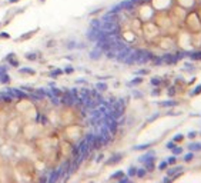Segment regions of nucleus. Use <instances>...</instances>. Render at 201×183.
Here are the masks:
<instances>
[{
    "label": "nucleus",
    "mask_w": 201,
    "mask_h": 183,
    "mask_svg": "<svg viewBox=\"0 0 201 183\" xmlns=\"http://www.w3.org/2000/svg\"><path fill=\"white\" fill-rule=\"evenodd\" d=\"M183 26H184V29H185L187 32H190L191 34H192V33H200V32H201V20H200L197 12H190V13H187Z\"/></svg>",
    "instance_id": "f257e3e1"
},
{
    "label": "nucleus",
    "mask_w": 201,
    "mask_h": 183,
    "mask_svg": "<svg viewBox=\"0 0 201 183\" xmlns=\"http://www.w3.org/2000/svg\"><path fill=\"white\" fill-rule=\"evenodd\" d=\"M141 33L146 36L147 40H157L161 30L160 27L156 25V23H151V22H144L143 26H141Z\"/></svg>",
    "instance_id": "f03ea898"
},
{
    "label": "nucleus",
    "mask_w": 201,
    "mask_h": 183,
    "mask_svg": "<svg viewBox=\"0 0 201 183\" xmlns=\"http://www.w3.org/2000/svg\"><path fill=\"white\" fill-rule=\"evenodd\" d=\"M185 15H187V10H185V9H183V7H180V6H177V5H175V6L171 9V12L168 13V16H170L171 22H173V23H174V26H177V27L183 26L184 19H185Z\"/></svg>",
    "instance_id": "7ed1b4c3"
},
{
    "label": "nucleus",
    "mask_w": 201,
    "mask_h": 183,
    "mask_svg": "<svg viewBox=\"0 0 201 183\" xmlns=\"http://www.w3.org/2000/svg\"><path fill=\"white\" fill-rule=\"evenodd\" d=\"M177 44L181 47V49H192V39H191V33L187 32L185 29L184 30H180L177 32Z\"/></svg>",
    "instance_id": "20e7f679"
},
{
    "label": "nucleus",
    "mask_w": 201,
    "mask_h": 183,
    "mask_svg": "<svg viewBox=\"0 0 201 183\" xmlns=\"http://www.w3.org/2000/svg\"><path fill=\"white\" fill-rule=\"evenodd\" d=\"M137 16L140 22H150L154 16V9L151 7V5H143L137 10Z\"/></svg>",
    "instance_id": "39448f33"
},
{
    "label": "nucleus",
    "mask_w": 201,
    "mask_h": 183,
    "mask_svg": "<svg viewBox=\"0 0 201 183\" xmlns=\"http://www.w3.org/2000/svg\"><path fill=\"white\" fill-rule=\"evenodd\" d=\"M157 43L161 49H171L175 44V39L171 34H164V36H158Z\"/></svg>",
    "instance_id": "423d86ee"
},
{
    "label": "nucleus",
    "mask_w": 201,
    "mask_h": 183,
    "mask_svg": "<svg viewBox=\"0 0 201 183\" xmlns=\"http://www.w3.org/2000/svg\"><path fill=\"white\" fill-rule=\"evenodd\" d=\"M151 7L157 12H165L171 7L173 0H151Z\"/></svg>",
    "instance_id": "0eeeda50"
},
{
    "label": "nucleus",
    "mask_w": 201,
    "mask_h": 183,
    "mask_svg": "<svg viewBox=\"0 0 201 183\" xmlns=\"http://www.w3.org/2000/svg\"><path fill=\"white\" fill-rule=\"evenodd\" d=\"M195 3H197V0H175V5L183 7V9H185V10L192 9L195 6Z\"/></svg>",
    "instance_id": "6e6552de"
},
{
    "label": "nucleus",
    "mask_w": 201,
    "mask_h": 183,
    "mask_svg": "<svg viewBox=\"0 0 201 183\" xmlns=\"http://www.w3.org/2000/svg\"><path fill=\"white\" fill-rule=\"evenodd\" d=\"M197 15H198L200 20H201V5H200V7H198V10H197Z\"/></svg>",
    "instance_id": "1a4fd4ad"
},
{
    "label": "nucleus",
    "mask_w": 201,
    "mask_h": 183,
    "mask_svg": "<svg viewBox=\"0 0 201 183\" xmlns=\"http://www.w3.org/2000/svg\"><path fill=\"white\" fill-rule=\"evenodd\" d=\"M198 2H200V3H201V0H198Z\"/></svg>",
    "instance_id": "9d476101"
}]
</instances>
